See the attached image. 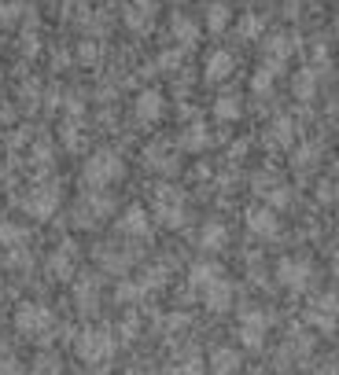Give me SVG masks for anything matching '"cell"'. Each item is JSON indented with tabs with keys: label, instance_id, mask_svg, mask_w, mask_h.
<instances>
[{
	"label": "cell",
	"instance_id": "obj_1",
	"mask_svg": "<svg viewBox=\"0 0 339 375\" xmlns=\"http://www.w3.org/2000/svg\"><path fill=\"white\" fill-rule=\"evenodd\" d=\"M82 177H85V184L89 188H111V184H118L122 177H125V162L118 151H111V148H100V151H92L85 158V166H82Z\"/></svg>",
	"mask_w": 339,
	"mask_h": 375
},
{
	"label": "cell",
	"instance_id": "obj_2",
	"mask_svg": "<svg viewBox=\"0 0 339 375\" xmlns=\"http://www.w3.org/2000/svg\"><path fill=\"white\" fill-rule=\"evenodd\" d=\"M152 214H155V224H163V228H181V224L188 221L185 191L173 188V184H159V188H155V199H152Z\"/></svg>",
	"mask_w": 339,
	"mask_h": 375
},
{
	"label": "cell",
	"instance_id": "obj_3",
	"mask_svg": "<svg viewBox=\"0 0 339 375\" xmlns=\"http://www.w3.org/2000/svg\"><path fill=\"white\" fill-rule=\"evenodd\" d=\"M74 353H78V361H85L89 368L107 364L111 357H115V335L104 331V328H85L74 338Z\"/></svg>",
	"mask_w": 339,
	"mask_h": 375
},
{
	"label": "cell",
	"instance_id": "obj_4",
	"mask_svg": "<svg viewBox=\"0 0 339 375\" xmlns=\"http://www.w3.org/2000/svg\"><path fill=\"white\" fill-rule=\"evenodd\" d=\"M15 331H23L26 338H48L56 331V317L52 309L41 302H23L15 309Z\"/></svg>",
	"mask_w": 339,
	"mask_h": 375
},
{
	"label": "cell",
	"instance_id": "obj_5",
	"mask_svg": "<svg viewBox=\"0 0 339 375\" xmlns=\"http://www.w3.org/2000/svg\"><path fill=\"white\" fill-rule=\"evenodd\" d=\"M277 280H281V287H288V291H306L310 287V280H314V262L310 258H302V254H288V258H281L277 262Z\"/></svg>",
	"mask_w": 339,
	"mask_h": 375
},
{
	"label": "cell",
	"instance_id": "obj_6",
	"mask_svg": "<svg viewBox=\"0 0 339 375\" xmlns=\"http://www.w3.org/2000/svg\"><path fill=\"white\" fill-rule=\"evenodd\" d=\"M111 206H115V203L104 195V188H100V195H96V188H89L82 199H78V206H74V224H78V228L100 224V221L111 214Z\"/></svg>",
	"mask_w": 339,
	"mask_h": 375
},
{
	"label": "cell",
	"instance_id": "obj_7",
	"mask_svg": "<svg viewBox=\"0 0 339 375\" xmlns=\"http://www.w3.org/2000/svg\"><path fill=\"white\" fill-rule=\"evenodd\" d=\"M59 199H63V191L56 184H34L30 195L23 199V210L30 217H37V221H48L59 210Z\"/></svg>",
	"mask_w": 339,
	"mask_h": 375
},
{
	"label": "cell",
	"instance_id": "obj_8",
	"mask_svg": "<svg viewBox=\"0 0 339 375\" xmlns=\"http://www.w3.org/2000/svg\"><path fill=\"white\" fill-rule=\"evenodd\" d=\"M266 328H269V317L262 309H244V313H240V342H244V350H262Z\"/></svg>",
	"mask_w": 339,
	"mask_h": 375
},
{
	"label": "cell",
	"instance_id": "obj_9",
	"mask_svg": "<svg viewBox=\"0 0 339 375\" xmlns=\"http://www.w3.org/2000/svg\"><path fill=\"white\" fill-rule=\"evenodd\" d=\"M244 224H247V232H251V236H258V239H273V236L281 232L277 210H269L266 203H262V206L244 210Z\"/></svg>",
	"mask_w": 339,
	"mask_h": 375
},
{
	"label": "cell",
	"instance_id": "obj_10",
	"mask_svg": "<svg viewBox=\"0 0 339 375\" xmlns=\"http://www.w3.org/2000/svg\"><path fill=\"white\" fill-rule=\"evenodd\" d=\"M163 114H166V96L159 92V89H144L137 100H133V118L140 125H155Z\"/></svg>",
	"mask_w": 339,
	"mask_h": 375
},
{
	"label": "cell",
	"instance_id": "obj_11",
	"mask_svg": "<svg viewBox=\"0 0 339 375\" xmlns=\"http://www.w3.org/2000/svg\"><path fill=\"white\" fill-rule=\"evenodd\" d=\"M233 70H236L233 52H225V48L207 52V59H203V81H207V85H221V81H229Z\"/></svg>",
	"mask_w": 339,
	"mask_h": 375
},
{
	"label": "cell",
	"instance_id": "obj_12",
	"mask_svg": "<svg viewBox=\"0 0 339 375\" xmlns=\"http://www.w3.org/2000/svg\"><path fill=\"white\" fill-rule=\"evenodd\" d=\"M199 298H203V305L211 309V313H225V309L233 305V284L225 280V276H218V280L199 287Z\"/></svg>",
	"mask_w": 339,
	"mask_h": 375
},
{
	"label": "cell",
	"instance_id": "obj_13",
	"mask_svg": "<svg viewBox=\"0 0 339 375\" xmlns=\"http://www.w3.org/2000/svg\"><path fill=\"white\" fill-rule=\"evenodd\" d=\"M152 232V214L144 206H129L125 214L118 217V236H129V239H148Z\"/></svg>",
	"mask_w": 339,
	"mask_h": 375
},
{
	"label": "cell",
	"instance_id": "obj_14",
	"mask_svg": "<svg viewBox=\"0 0 339 375\" xmlns=\"http://www.w3.org/2000/svg\"><path fill=\"white\" fill-rule=\"evenodd\" d=\"M152 26H155V0H133V4L125 8V30L148 34Z\"/></svg>",
	"mask_w": 339,
	"mask_h": 375
},
{
	"label": "cell",
	"instance_id": "obj_15",
	"mask_svg": "<svg viewBox=\"0 0 339 375\" xmlns=\"http://www.w3.org/2000/svg\"><path fill=\"white\" fill-rule=\"evenodd\" d=\"M48 272H52L56 280H70V276L78 272V250H74V243H59L56 254L48 258Z\"/></svg>",
	"mask_w": 339,
	"mask_h": 375
},
{
	"label": "cell",
	"instance_id": "obj_16",
	"mask_svg": "<svg viewBox=\"0 0 339 375\" xmlns=\"http://www.w3.org/2000/svg\"><path fill=\"white\" fill-rule=\"evenodd\" d=\"M144 162H148L152 170H159V173H173V170H177L173 144H170V140H155V144H148V148H144Z\"/></svg>",
	"mask_w": 339,
	"mask_h": 375
},
{
	"label": "cell",
	"instance_id": "obj_17",
	"mask_svg": "<svg viewBox=\"0 0 339 375\" xmlns=\"http://www.w3.org/2000/svg\"><path fill=\"white\" fill-rule=\"evenodd\" d=\"M254 191L262 195V199H266V206H269V210H277V214H281V210H284L288 203H292V191H288L284 184H277V181H269V177H258Z\"/></svg>",
	"mask_w": 339,
	"mask_h": 375
},
{
	"label": "cell",
	"instance_id": "obj_18",
	"mask_svg": "<svg viewBox=\"0 0 339 375\" xmlns=\"http://www.w3.org/2000/svg\"><path fill=\"white\" fill-rule=\"evenodd\" d=\"M240 368H244V357H240V350H233V346L211 350V371H214V375H236Z\"/></svg>",
	"mask_w": 339,
	"mask_h": 375
},
{
	"label": "cell",
	"instance_id": "obj_19",
	"mask_svg": "<svg viewBox=\"0 0 339 375\" xmlns=\"http://www.w3.org/2000/svg\"><path fill=\"white\" fill-rule=\"evenodd\" d=\"M266 144H269V148H277V151L292 148V144H295V122L292 118H277L266 129Z\"/></svg>",
	"mask_w": 339,
	"mask_h": 375
},
{
	"label": "cell",
	"instance_id": "obj_20",
	"mask_svg": "<svg viewBox=\"0 0 339 375\" xmlns=\"http://www.w3.org/2000/svg\"><path fill=\"white\" fill-rule=\"evenodd\" d=\"M199 247L203 250H225L229 247V228H225L221 221H207L199 228Z\"/></svg>",
	"mask_w": 339,
	"mask_h": 375
},
{
	"label": "cell",
	"instance_id": "obj_21",
	"mask_svg": "<svg viewBox=\"0 0 339 375\" xmlns=\"http://www.w3.org/2000/svg\"><path fill=\"white\" fill-rule=\"evenodd\" d=\"M170 34H173V41L181 44V48H192V44L199 41V23H196V19H188V15H173Z\"/></svg>",
	"mask_w": 339,
	"mask_h": 375
},
{
	"label": "cell",
	"instance_id": "obj_22",
	"mask_svg": "<svg viewBox=\"0 0 339 375\" xmlns=\"http://www.w3.org/2000/svg\"><path fill=\"white\" fill-rule=\"evenodd\" d=\"M74 298H78V309H82V313H92L96 298H100V284H96L92 276H82V280L74 284Z\"/></svg>",
	"mask_w": 339,
	"mask_h": 375
},
{
	"label": "cell",
	"instance_id": "obj_23",
	"mask_svg": "<svg viewBox=\"0 0 339 375\" xmlns=\"http://www.w3.org/2000/svg\"><path fill=\"white\" fill-rule=\"evenodd\" d=\"M214 118L218 122H240V118H244V103H240V96H218V100H214Z\"/></svg>",
	"mask_w": 339,
	"mask_h": 375
},
{
	"label": "cell",
	"instance_id": "obj_24",
	"mask_svg": "<svg viewBox=\"0 0 339 375\" xmlns=\"http://www.w3.org/2000/svg\"><path fill=\"white\" fill-rule=\"evenodd\" d=\"M229 19H233V11H229V4H211L207 8V15H203V23H207V30H211V34H225V30H229Z\"/></svg>",
	"mask_w": 339,
	"mask_h": 375
},
{
	"label": "cell",
	"instance_id": "obj_25",
	"mask_svg": "<svg viewBox=\"0 0 339 375\" xmlns=\"http://www.w3.org/2000/svg\"><path fill=\"white\" fill-rule=\"evenodd\" d=\"M218 276H225V269L221 265H214V262H196V265H192V276H188V280H192V287H203V284H211V280H218Z\"/></svg>",
	"mask_w": 339,
	"mask_h": 375
},
{
	"label": "cell",
	"instance_id": "obj_26",
	"mask_svg": "<svg viewBox=\"0 0 339 375\" xmlns=\"http://www.w3.org/2000/svg\"><path fill=\"white\" fill-rule=\"evenodd\" d=\"M30 239V232L23 224H15V221H0V243H4L8 250H15V247H23V243Z\"/></svg>",
	"mask_w": 339,
	"mask_h": 375
},
{
	"label": "cell",
	"instance_id": "obj_27",
	"mask_svg": "<svg viewBox=\"0 0 339 375\" xmlns=\"http://www.w3.org/2000/svg\"><path fill=\"white\" fill-rule=\"evenodd\" d=\"M207 144H211V136H207V129H203L199 122H192V125L185 129V136H181V148L196 155V151H203V148H207Z\"/></svg>",
	"mask_w": 339,
	"mask_h": 375
},
{
	"label": "cell",
	"instance_id": "obj_28",
	"mask_svg": "<svg viewBox=\"0 0 339 375\" xmlns=\"http://www.w3.org/2000/svg\"><path fill=\"white\" fill-rule=\"evenodd\" d=\"M262 30H266V19H262V15H254V11H247L244 19L236 23V34L244 41H258V37H262Z\"/></svg>",
	"mask_w": 339,
	"mask_h": 375
},
{
	"label": "cell",
	"instance_id": "obj_29",
	"mask_svg": "<svg viewBox=\"0 0 339 375\" xmlns=\"http://www.w3.org/2000/svg\"><path fill=\"white\" fill-rule=\"evenodd\" d=\"M295 52V41H292V34H277V37H269V44H266V59H288Z\"/></svg>",
	"mask_w": 339,
	"mask_h": 375
},
{
	"label": "cell",
	"instance_id": "obj_30",
	"mask_svg": "<svg viewBox=\"0 0 339 375\" xmlns=\"http://www.w3.org/2000/svg\"><path fill=\"white\" fill-rule=\"evenodd\" d=\"M292 89H295L299 100H314V96H317V74L302 67V70L295 74V81H292Z\"/></svg>",
	"mask_w": 339,
	"mask_h": 375
},
{
	"label": "cell",
	"instance_id": "obj_31",
	"mask_svg": "<svg viewBox=\"0 0 339 375\" xmlns=\"http://www.w3.org/2000/svg\"><path fill=\"white\" fill-rule=\"evenodd\" d=\"M19 19H23V4H19V0H0V30L19 26Z\"/></svg>",
	"mask_w": 339,
	"mask_h": 375
},
{
	"label": "cell",
	"instance_id": "obj_32",
	"mask_svg": "<svg viewBox=\"0 0 339 375\" xmlns=\"http://www.w3.org/2000/svg\"><path fill=\"white\" fill-rule=\"evenodd\" d=\"M335 313H325L321 305H314V309H306V324H314L317 331H335Z\"/></svg>",
	"mask_w": 339,
	"mask_h": 375
},
{
	"label": "cell",
	"instance_id": "obj_33",
	"mask_svg": "<svg viewBox=\"0 0 339 375\" xmlns=\"http://www.w3.org/2000/svg\"><path fill=\"white\" fill-rule=\"evenodd\" d=\"M292 166H295L299 173H306V170H314V166H317V148H314V144H306V148H299V151H295Z\"/></svg>",
	"mask_w": 339,
	"mask_h": 375
},
{
	"label": "cell",
	"instance_id": "obj_34",
	"mask_svg": "<svg viewBox=\"0 0 339 375\" xmlns=\"http://www.w3.org/2000/svg\"><path fill=\"white\" fill-rule=\"evenodd\" d=\"M115 295H118V302L125 305V302H140L144 295H148V291H144L140 287V280L133 284V280H129V284H118V291H115Z\"/></svg>",
	"mask_w": 339,
	"mask_h": 375
},
{
	"label": "cell",
	"instance_id": "obj_35",
	"mask_svg": "<svg viewBox=\"0 0 339 375\" xmlns=\"http://www.w3.org/2000/svg\"><path fill=\"white\" fill-rule=\"evenodd\" d=\"M78 59H82V67H96V63H100V44H96V41H82V44H78Z\"/></svg>",
	"mask_w": 339,
	"mask_h": 375
},
{
	"label": "cell",
	"instance_id": "obj_36",
	"mask_svg": "<svg viewBox=\"0 0 339 375\" xmlns=\"http://www.w3.org/2000/svg\"><path fill=\"white\" fill-rule=\"evenodd\" d=\"M0 375H26V368L15 353H0Z\"/></svg>",
	"mask_w": 339,
	"mask_h": 375
},
{
	"label": "cell",
	"instance_id": "obj_37",
	"mask_svg": "<svg viewBox=\"0 0 339 375\" xmlns=\"http://www.w3.org/2000/svg\"><path fill=\"white\" fill-rule=\"evenodd\" d=\"M63 144H67V148H74V151H78V148H82V129L67 122V125H63Z\"/></svg>",
	"mask_w": 339,
	"mask_h": 375
},
{
	"label": "cell",
	"instance_id": "obj_38",
	"mask_svg": "<svg viewBox=\"0 0 339 375\" xmlns=\"http://www.w3.org/2000/svg\"><path fill=\"white\" fill-rule=\"evenodd\" d=\"M317 305L325 309V313H335V317H339V291H325V295L317 298Z\"/></svg>",
	"mask_w": 339,
	"mask_h": 375
},
{
	"label": "cell",
	"instance_id": "obj_39",
	"mask_svg": "<svg viewBox=\"0 0 339 375\" xmlns=\"http://www.w3.org/2000/svg\"><path fill=\"white\" fill-rule=\"evenodd\" d=\"M30 265H34V258H30L26 250L15 247V254H8V269H30Z\"/></svg>",
	"mask_w": 339,
	"mask_h": 375
},
{
	"label": "cell",
	"instance_id": "obj_40",
	"mask_svg": "<svg viewBox=\"0 0 339 375\" xmlns=\"http://www.w3.org/2000/svg\"><path fill=\"white\" fill-rule=\"evenodd\" d=\"M34 375H59V361L56 357H41V361L34 364Z\"/></svg>",
	"mask_w": 339,
	"mask_h": 375
},
{
	"label": "cell",
	"instance_id": "obj_41",
	"mask_svg": "<svg viewBox=\"0 0 339 375\" xmlns=\"http://www.w3.org/2000/svg\"><path fill=\"white\" fill-rule=\"evenodd\" d=\"M177 63H181V52H163L155 59V70H177Z\"/></svg>",
	"mask_w": 339,
	"mask_h": 375
},
{
	"label": "cell",
	"instance_id": "obj_42",
	"mask_svg": "<svg viewBox=\"0 0 339 375\" xmlns=\"http://www.w3.org/2000/svg\"><path fill=\"white\" fill-rule=\"evenodd\" d=\"M170 375H203V368H199L196 361H185V364H177Z\"/></svg>",
	"mask_w": 339,
	"mask_h": 375
},
{
	"label": "cell",
	"instance_id": "obj_43",
	"mask_svg": "<svg viewBox=\"0 0 339 375\" xmlns=\"http://www.w3.org/2000/svg\"><path fill=\"white\" fill-rule=\"evenodd\" d=\"M122 335H125V338H137V317L122 320Z\"/></svg>",
	"mask_w": 339,
	"mask_h": 375
},
{
	"label": "cell",
	"instance_id": "obj_44",
	"mask_svg": "<svg viewBox=\"0 0 339 375\" xmlns=\"http://www.w3.org/2000/svg\"><path fill=\"white\" fill-rule=\"evenodd\" d=\"M332 258H335V265H339V239H335V247H332Z\"/></svg>",
	"mask_w": 339,
	"mask_h": 375
},
{
	"label": "cell",
	"instance_id": "obj_45",
	"mask_svg": "<svg viewBox=\"0 0 339 375\" xmlns=\"http://www.w3.org/2000/svg\"><path fill=\"white\" fill-rule=\"evenodd\" d=\"M321 375H339V368H325V371H321Z\"/></svg>",
	"mask_w": 339,
	"mask_h": 375
},
{
	"label": "cell",
	"instance_id": "obj_46",
	"mask_svg": "<svg viewBox=\"0 0 339 375\" xmlns=\"http://www.w3.org/2000/svg\"><path fill=\"white\" fill-rule=\"evenodd\" d=\"M78 375H104V371H78Z\"/></svg>",
	"mask_w": 339,
	"mask_h": 375
},
{
	"label": "cell",
	"instance_id": "obj_47",
	"mask_svg": "<svg viewBox=\"0 0 339 375\" xmlns=\"http://www.w3.org/2000/svg\"><path fill=\"white\" fill-rule=\"evenodd\" d=\"M335 44H339V23H335Z\"/></svg>",
	"mask_w": 339,
	"mask_h": 375
},
{
	"label": "cell",
	"instance_id": "obj_48",
	"mask_svg": "<svg viewBox=\"0 0 339 375\" xmlns=\"http://www.w3.org/2000/svg\"><path fill=\"white\" fill-rule=\"evenodd\" d=\"M173 4H181V0H173Z\"/></svg>",
	"mask_w": 339,
	"mask_h": 375
}]
</instances>
